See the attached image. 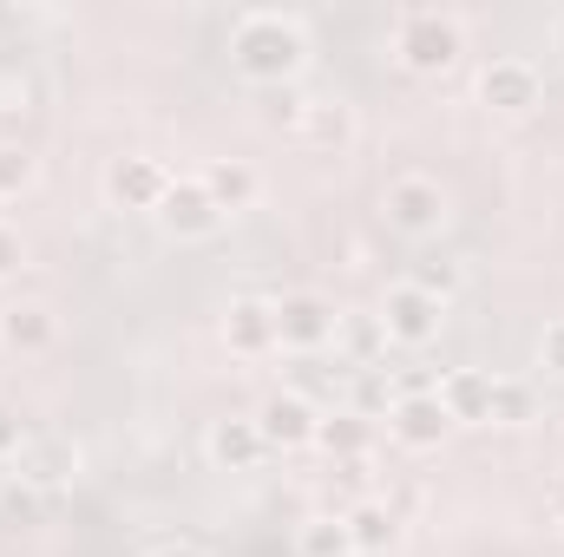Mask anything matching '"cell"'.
Returning <instances> with one entry per match:
<instances>
[{"label":"cell","instance_id":"obj_21","mask_svg":"<svg viewBox=\"0 0 564 557\" xmlns=\"http://www.w3.org/2000/svg\"><path fill=\"white\" fill-rule=\"evenodd\" d=\"M295 557H355V538L341 518H308L295 525Z\"/></svg>","mask_w":564,"mask_h":557},{"label":"cell","instance_id":"obj_24","mask_svg":"<svg viewBox=\"0 0 564 557\" xmlns=\"http://www.w3.org/2000/svg\"><path fill=\"white\" fill-rule=\"evenodd\" d=\"M408 282H414V288H426L433 302H453V295H459V282H466V270H459L453 256H421Z\"/></svg>","mask_w":564,"mask_h":557},{"label":"cell","instance_id":"obj_14","mask_svg":"<svg viewBox=\"0 0 564 557\" xmlns=\"http://www.w3.org/2000/svg\"><path fill=\"white\" fill-rule=\"evenodd\" d=\"M433 394L453 426H492V368H446Z\"/></svg>","mask_w":564,"mask_h":557},{"label":"cell","instance_id":"obj_27","mask_svg":"<svg viewBox=\"0 0 564 557\" xmlns=\"http://www.w3.org/2000/svg\"><path fill=\"white\" fill-rule=\"evenodd\" d=\"M20 270H26V237L13 223H0V282H13Z\"/></svg>","mask_w":564,"mask_h":557},{"label":"cell","instance_id":"obj_13","mask_svg":"<svg viewBox=\"0 0 564 557\" xmlns=\"http://www.w3.org/2000/svg\"><path fill=\"white\" fill-rule=\"evenodd\" d=\"M257 426H263V446H270V452H302V446H315L322 414H315L302 394H270V401L257 407Z\"/></svg>","mask_w":564,"mask_h":557},{"label":"cell","instance_id":"obj_3","mask_svg":"<svg viewBox=\"0 0 564 557\" xmlns=\"http://www.w3.org/2000/svg\"><path fill=\"white\" fill-rule=\"evenodd\" d=\"M381 217H388L394 237L433 243V237H446V223H453V190H446L440 177H426V171H401V177H388V190H381Z\"/></svg>","mask_w":564,"mask_h":557},{"label":"cell","instance_id":"obj_8","mask_svg":"<svg viewBox=\"0 0 564 557\" xmlns=\"http://www.w3.org/2000/svg\"><path fill=\"white\" fill-rule=\"evenodd\" d=\"M59 348V308L40 295H13L0 302V354L13 361H46Z\"/></svg>","mask_w":564,"mask_h":557},{"label":"cell","instance_id":"obj_19","mask_svg":"<svg viewBox=\"0 0 564 557\" xmlns=\"http://www.w3.org/2000/svg\"><path fill=\"white\" fill-rule=\"evenodd\" d=\"M315 446H322L328 459L355 466V459H368V446H375V426H368L361 414H322V426H315Z\"/></svg>","mask_w":564,"mask_h":557},{"label":"cell","instance_id":"obj_20","mask_svg":"<svg viewBox=\"0 0 564 557\" xmlns=\"http://www.w3.org/2000/svg\"><path fill=\"white\" fill-rule=\"evenodd\" d=\"M539 419V394L525 374H492V426H532Z\"/></svg>","mask_w":564,"mask_h":557},{"label":"cell","instance_id":"obj_30","mask_svg":"<svg viewBox=\"0 0 564 557\" xmlns=\"http://www.w3.org/2000/svg\"><path fill=\"white\" fill-rule=\"evenodd\" d=\"M0 223H7V197H0Z\"/></svg>","mask_w":564,"mask_h":557},{"label":"cell","instance_id":"obj_12","mask_svg":"<svg viewBox=\"0 0 564 557\" xmlns=\"http://www.w3.org/2000/svg\"><path fill=\"white\" fill-rule=\"evenodd\" d=\"M217 335H224V348H230L237 361H263V354H276V315H270L263 295H237V302L224 308Z\"/></svg>","mask_w":564,"mask_h":557},{"label":"cell","instance_id":"obj_1","mask_svg":"<svg viewBox=\"0 0 564 557\" xmlns=\"http://www.w3.org/2000/svg\"><path fill=\"white\" fill-rule=\"evenodd\" d=\"M230 66L243 86H263V92H289L308 66V33L295 13L276 7H257V13H237L230 20Z\"/></svg>","mask_w":564,"mask_h":557},{"label":"cell","instance_id":"obj_22","mask_svg":"<svg viewBox=\"0 0 564 557\" xmlns=\"http://www.w3.org/2000/svg\"><path fill=\"white\" fill-rule=\"evenodd\" d=\"M335 341L348 348V361H355V368H375V354L388 348V335H381V321H375V315H341Z\"/></svg>","mask_w":564,"mask_h":557},{"label":"cell","instance_id":"obj_28","mask_svg":"<svg viewBox=\"0 0 564 557\" xmlns=\"http://www.w3.org/2000/svg\"><path fill=\"white\" fill-rule=\"evenodd\" d=\"M144 557H204V551H197V545H151Z\"/></svg>","mask_w":564,"mask_h":557},{"label":"cell","instance_id":"obj_9","mask_svg":"<svg viewBox=\"0 0 564 557\" xmlns=\"http://www.w3.org/2000/svg\"><path fill=\"white\" fill-rule=\"evenodd\" d=\"M289 139H295V151H308V157H348L355 139H361V125H355V106L348 99H328L322 92V99H302Z\"/></svg>","mask_w":564,"mask_h":557},{"label":"cell","instance_id":"obj_15","mask_svg":"<svg viewBox=\"0 0 564 557\" xmlns=\"http://www.w3.org/2000/svg\"><path fill=\"white\" fill-rule=\"evenodd\" d=\"M204 452H210V466H224V472H257V466L270 459L257 414L250 419H217V426L204 433Z\"/></svg>","mask_w":564,"mask_h":557},{"label":"cell","instance_id":"obj_2","mask_svg":"<svg viewBox=\"0 0 564 557\" xmlns=\"http://www.w3.org/2000/svg\"><path fill=\"white\" fill-rule=\"evenodd\" d=\"M388 40H394V59L414 73V79H440L459 66L466 53V20L453 7H401L388 20Z\"/></svg>","mask_w":564,"mask_h":557},{"label":"cell","instance_id":"obj_16","mask_svg":"<svg viewBox=\"0 0 564 557\" xmlns=\"http://www.w3.org/2000/svg\"><path fill=\"white\" fill-rule=\"evenodd\" d=\"M197 184L210 190V204H217L224 217L257 210V197H263V177H257V164H243V157H210V164L197 171Z\"/></svg>","mask_w":564,"mask_h":557},{"label":"cell","instance_id":"obj_10","mask_svg":"<svg viewBox=\"0 0 564 557\" xmlns=\"http://www.w3.org/2000/svg\"><path fill=\"white\" fill-rule=\"evenodd\" d=\"M164 190H171V171L144 151H126V157L106 164V204L112 210H158Z\"/></svg>","mask_w":564,"mask_h":557},{"label":"cell","instance_id":"obj_18","mask_svg":"<svg viewBox=\"0 0 564 557\" xmlns=\"http://www.w3.org/2000/svg\"><path fill=\"white\" fill-rule=\"evenodd\" d=\"M73 472H79V452L66 439H26V452L13 466V479H26V485H59Z\"/></svg>","mask_w":564,"mask_h":557},{"label":"cell","instance_id":"obj_29","mask_svg":"<svg viewBox=\"0 0 564 557\" xmlns=\"http://www.w3.org/2000/svg\"><path fill=\"white\" fill-rule=\"evenodd\" d=\"M552 40H558V53H564V13H558V20H552Z\"/></svg>","mask_w":564,"mask_h":557},{"label":"cell","instance_id":"obj_6","mask_svg":"<svg viewBox=\"0 0 564 557\" xmlns=\"http://www.w3.org/2000/svg\"><path fill=\"white\" fill-rule=\"evenodd\" d=\"M270 315H276V348H289V354H322V348L335 341V328H341L335 302L315 295V288H289V295H276Z\"/></svg>","mask_w":564,"mask_h":557},{"label":"cell","instance_id":"obj_26","mask_svg":"<svg viewBox=\"0 0 564 557\" xmlns=\"http://www.w3.org/2000/svg\"><path fill=\"white\" fill-rule=\"evenodd\" d=\"M539 368H545L552 381H564V315L545 321V335H539Z\"/></svg>","mask_w":564,"mask_h":557},{"label":"cell","instance_id":"obj_5","mask_svg":"<svg viewBox=\"0 0 564 557\" xmlns=\"http://www.w3.org/2000/svg\"><path fill=\"white\" fill-rule=\"evenodd\" d=\"M473 92H479V106L499 112V119H532L539 99H545V79H539V66H532L525 53H492V59L479 66V79H473Z\"/></svg>","mask_w":564,"mask_h":557},{"label":"cell","instance_id":"obj_17","mask_svg":"<svg viewBox=\"0 0 564 557\" xmlns=\"http://www.w3.org/2000/svg\"><path fill=\"white\" fill-rule=\"evenodd\" d=\"M341 525H348V538H355V557H388L401 545V512H394L388 499H355V505L341 512Z\"/></svg>","mask_w":564,"mask_h":557},{"label":"cell","instance_id":"obj_23","mask_svg":"<svg viewBox=\"0 0 564 557\" xmlns=\"http://www.w3.org/2000/svg\"><path fill=\"white\" fill-rule=\"evenodd\" d=\"M40 184V157L26 151V144H0V197L13 204V197H26Z\"/></svg>","mask_w":564,"mask_h":557},{"label":"cell","instance_id":"obj_4","mask_svg":"<svg viewBox=\"0 0 564 557\" xmlns=\"http://www.w3.org/2000/svg\"><path fill=\"white\" fill-rule=\"evenodd\" d=\"M375 321H381V335H388V348H433L440 341V328H446V302H433L426 288L414 282H388L381 288V308H375Z\"/></svg>","mask_w":564,"mask_h":557},{"label":"cell","instance_id":"obj_25","mask_svg":"<svg viewBox=\"0 0 564 557\" xmlns=\"http://www.w3.org/2000/svg\"><path fill=\"white\" fill-rule=\"evenodd\" d=\"M26 439H33V433L20 426V414H13V407H0V472H13V466H20Z\"/></svg>","mask_w":564,"mask_h":557},{"label":"cell","instance_id":"obj_11","mask_svg":"<svg viewBox=\"0 0 564 557\" xmlns=\"http://www.w3.org/2000/svg\"><path fill=\"white\" fill-rule=\"evenodd\" d=\"M446 433H453V419L440 407V394H408V401L388 407V439H394L401 452H440Z\"/></svg>","mask_w":564,"mask_h":557},{"label":"cell","instance_id":"obj_7","mask_svg":"<svg viewBox=\"0 0 564 557\" xmlns=\"http://www.w3.org/2000/svg\"><path fill=\"white\" fill-rule=\"evenodd\" d=\"M151 217H158V230H164L171 243H210V237L230 223V217L210 204V190L197 184V171H191V177H171V190H164V204H158Z\"/></svg>","mask_w":564,"mask_h":557}]
</instances>
